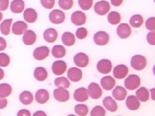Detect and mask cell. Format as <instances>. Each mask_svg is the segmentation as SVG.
Segmentation results:
<instances>
[{
	"label": "cell",
	"instance_id": "obj_16",
	"mask_svg": "<svg viewBox=\"0 0 155 116\" xmlns=\"http://www.w3.org/2000/svg\"><path fill=\"white\" fill-rule=\"evenodd\" d=\"M74 99L78 102H85L89 99V94L85 88H79L74 91Z\"/></svg>",
	"mask_w": 155,
	"mask_h": 116
},
{
	"label": "cell",
	"instance_id": "obj_23",
	"mask_svg": "<svg viewBox=\"0 0 155 116\" xmlns=\"http://www.w3.org/2000/svg\"><path fill=\"white\" fill-rule=\"evenodd\" d=\"M36 102L40 104H45L49 99V93L45 89L38 90L35 95Z\"/></svg>",
	"mask_w": 155,
	"mask_h": 116
},
{
	"label": "cell",
	"instance_id": "obj_11",
	"mask_svg": "<svg viewBox=\"0 0 155 116\" xmlns=\"http://www.w3.org/2000/svg\"><path fill=\"white\" fill-rule=\"evenodd\" d=\"M89 57L85 53L80 52L76 54L74 57V64L78 67L85 68L89 64Z\"/></svg>",
	"mask_w": 155,
	"mask_h": 116
},
{
	"label": "cell",
	"instance_id": "obj_7",
	"mask_svg": "<svg viewBox=\"0 0 155 116\" xmlns=\"http://www.w3.org/2000/svg\"><path fill=\"white\" fill-rule=\"evenodd\" d=\"M50 50L48 47L41 46L36 48L33 52V56L37 61H42L49 55Z\"/></svg>",
	"mask_w": 155,
	"mask_h": 116
},
{
	"label": "cell",
	"instance_id": "obj_26",
	"mask_svg": "<svg viewBox=\"0 0 155 116\" xmlns=\"http://www.w3.org/2000/svg\"><path fill=\"white\" fill-rule=\"evenodd\" d=\"M127 92L124 87L118 86L113 91V95L115 99L118 101H123L127 96Z\"/></svg>",
	"mask_w": 155,
	"mask_h": 116
},
{
	"label": "cell",
	"instance_id": "obj_35",
	"mask_svg": "<svg viewBox=\"0 0 155 116\" xmlns=\"http://www.w3.org/2000/svg\"><path fill=\"white\" fill-rule=\"evenodd\" d=\"M12 91V86L9 84H0V96L3 97V98H7L11 94Z\"/></svg>",
	"mask_w": 155,
	"mask_h": 116
},
{
	"label": "cell",
	"instance_id": "obj_48",
	"mask_svg": "<svg viewBox=\"0 0 155 116\" xmlns=\"http://www.w3.org/2000/svg\"><path fill=\"white\" fill-rule=\"evenodd\" d=\"M30 111L26 110V109H22L21 110H19L17 115L18 116H31Z\"/></svg>",
	"mask_w": 155,
	"mask_h": 116
},
{
	"label": "cell",
	"instance_id": "obj_38",
	"mask_svg": "<svg viewBox=\"0 0 155 116\" xmlns=\"http://www.w3.org/2000/svg\"><path fill=\"white\" fill-rule=\"evenodd\" d=\"M73 0H59L58 1V5L61 8L65 10H70L73 7Z\"/></svg>",
	"mask_w": 155,
	"mask_h": 116
},
{
	"label": "cell",
	"instance_id": "obj_30",
	"mask_svg": "<svg viewBox=\"0 0 155 116\" xmlns=\"http://www.w3.org/2000/svg\"><path fill=\"white\" fill-rule=\"evenodd\" d=\"M136 96L142 102H146L149 99V92L145 87H140L136 92Z\"/></svg>",
	"mask_w": 155,
	"mask_h": 116
},
{
	"label": "cell",
	"instance_id": "obj_20",
	"mask_svg": "<svg viewBox=\"0 0 155 116\" xmlns=\"http://www.w3.org/2000/svg\"><path fill=\"white\" fill-rule=\"evenodd\" d=\"M58 37V32L56 29L53 28H47V30H45V32H43V38H44V40L47 43H52L55 42L57 40Z\"/></svg>",
	"mask_w": 155,
	"mask_h": 116
},
{
	"label": "cell",
	"instance_id": "obj_43",
	"mask_svg": "<svg viewBox=\"0 0 155 116\" xmlns=\"http://www.w3.org/2000/svg\"><path fill=\"white\" fill-rule=\"evenodd\" d=\"M145 27L149 31L154 32L155 31V18L151 17L147 19L145 21Z\"/></svg>",
	"mask_w": 155,
	"mask_h": 116
},
{
	"label": "cell",
	"instance_id": "obj_49",
	"mask_svg": "<svg viewBox=\"0 0 155 116\" xmlns=\"http://www.w3.org/2000/svg\"><path fill=\"white\" fill-rule=\"evenodd\" d=\"M7 47V41L2 37H0V51H3Z\"/></svg>",
	"mask_w": 155,
	"mask_h": 116
},
{
	"label": "cell",
	"instance_id": "obj_4",
	"mask_svg": "<svg viewBox=\"0 0 155 116\" xmlns=\"http://www.w3.org/2000/svg\"><path fill=\"white\" fill-rule=\"evenodd\" d=\"M53 96L56 100L59 102H66L70 98V94L69 91L66 89L62 88V87H58L53 92Z\"/></svg>",
	"mask_w": 155,
	"mask_h": 116
},
{
	"label": "cell",
	"instance_id": "obj_34",
	"mask_svg": "<svg viewBox=\"0 0 155 116\" xmlns=\"http://www.w3.org/2000/svg\"><path fill=\"white\" fill-rule=\"evenodd\" d=\"M108 21L111 25H118L121 21V16L120 13L116 11H113L108 14Z\"/></svg>",
	"mask_w": 155,
	"mask_h": 116
},
{
	"label": "cell",
	"instance_id": "obj_36",
	"mask_svg": "<svg viewBox=\"0 0 155 116\" xmlns=\"http://www.w3.org/2000/svg\"><path fill=\"white\" fill-rule=\"evenodd\" d=\"M54 85L56 86H58V87H62V88H64V89H68L69 88L71 83L66 77H60L55 79Z\"/></svg>",
	"mask_w": 155,
	"mask_h": 116
},
{
	"label": "cell",
	"instance_id": "obj_44",
	"mask_svg": "<svg viewBox=\"0 0 155 116\" xmlns=\"http://www.w3.org/2000/svg\"><path fill=\"white\" fill-rule=\"evenodd\" d=\"M41 5L46 9H52L54 6L55 0H40Z\"/></svg>",
	"mask_w": 155,
	"mask_h": 116
},
{
	"label": "cell",
	"instance_id": "obj_14",
	"mask_svg": "<svg viewBox=\"0 0 155 116\" xmlns=\"http://www.w3.org/2000/svg\"><path fill=\"white\" fill-rule=\"evenodd\" d=\"M82 71L77 67H72L67 71V77L72 82H78L82 79Z\"/></svg>",
	"mask_w": 155,
	"mask_h": 116
},
{
	"label": "cell",
	"instance_id": "obj_18",
	"mask_svg": "<svg viewBox=\"0 0 155 116\" xmlns=\"http://www.w3.org/2000/svg\"><path fill=\"white\" fill-rule=\"evenodd\" d=\"M23 41L24 44L26 45H32L35 43L36 41V33L31 30H27L23 33Z\"/></svg>",
	"mask_w": 155,
	"mask_h": 116
},
{
	"label": "cell",
	"instance_id": "obj_24",
	"mask_svg": "<svg viewBox=\"0 0 155 116\" xmlns=\"http://www.w3.org/2000/svg\"><path fill=\"white\" fill-rule=\"evenodd\" d=\"M103 105L107 110L111 112H114L118 109V105L116 101L110 96L105 97L103 100Z\"/></svg>",
	"mask_w": 155,
	"mask_h": 116
},
{
	"label": "cell",
	"instance_id": "obj_6",
	"mask_svg": "<svg viewBox=\"0 0 155 116\" xmlns=\"http://www.w3.org/2000/svg\"><path fill=\"white\" fill-rule=\"evenodd\" d=\"M96 68L100 73L107 74L110 73L111 69H112V63L109 60H101L97 63Z\"/></svg>",
	"mask_w": 155,
	"mask_h": 116
},
{
	"label": "cell",
	"instance_id": "obj_29",
	"mask_svg": "<svg viewBox=\"0 0 155 116\" xmlns=\"http://www.w3.org/2000/svg\"><path fill=\"white\" fill-rule=\"evenodd\" d=\"M19 101L20 102L25 105H28L32 103L34 97L31 92L23 91L19 95Z\"/></svg>",
	"mask_w": 155,
	"mask_h": 116
},
{
	"label": "cell",
	"instance_id": "obj_19",
	"mask_svg": "<svg viewBox=\"0 0 155 116\" xmlns=\"http://www.w3.org/2000/svg\"><path fill=\"white\" fill-rule=\"evenodd\" d=\"M126 106L130 110H137L140 106V102L137 96L130 95L126 99Z\"/></svg>",
	"mask_w": 155,
	"mask_h": 116
},
{
	"label": "cell",
	"instance_id": "obj_27",
	"mask_svg": "<svg viewBox=\"0 0 155 116\" xmlns=\"http://www.w3.org/2000/svg\"><path fill=\"white\" fill-rule=\"evenodd\" d=\"M61 41L67 47H71L74 45L76 39L73 34L69 32H65L61 36Z\"/></svg>",
	"mask_w": 155,
	"mask_h": 116
},
{
	"label": "cell",
	"instance_id": "obj_12",
	"mask_svg": "<svg viewBox=\"0 0 155 116\" xmlns=\"http://www.w3.org/2000/svg\"><path fill=\"white\" fill-rule=\"evenodd\" d=\"M86 19L85 14L79 11L73 12L71 15V22L76 26L84 25L86 22Z\"/></svg>",
	"mask_w": 155,
	"mask_h": 116
},
{
	"label": "cell",
	"instance_id": "obj_13",
	"mask_svg": "<svg viewBox=\"0 0 155 116\" xmlns=\"http://www.w3.org/2000/svg\"><path fill=\"white\" fill-rule=\"evenodd\" d=\"M129 72L128 67L125 65H119L115 66L113 70V76L116 79H122L127 76Z\"/></svg>",
	"mask_w": 155,
	"mask_h": 116
},
{
	"label": "cell",
	"instance_id": "obj_21",
	"mask_svg": "<svg viewBox=\"0 0 155 116\" xmlns=\"http://www.w3.org/2000/svg\"><path fill=\"white\" fill-rule=\"evenodd\" d=\"M23 18L25 21L29 23H33L36 21L38 19V13L34 8H27L23 13Z\"/></svg>",
	"mask_w": 155,
	"mask_h": 116
},
{
	"label": "cell",
	"instance_id": "obj_10",
	"mask_svg": "<svg viewBox=\"0 0 155 116\" xmlns=\"http://www.w3.org/2000/svg\"><path fill=\"white\" fill-rule=\"evenodd\" d=\"M67 63L64 61H56L53 63L52 70L53 74L56 76H61L64 74L67 70Z\"/></svg>",
	"mask_w": 155,
	"mask_h": 116
},
{
	"label": "cell",
	"instance_id": "obj_37",
	"mask_svg": "<svg viewBox=\"0 0 155 116\" xmlns=\"http://www.w3.org/2000/svg\"><path fill=\"white\" fill-rule=\"evenodd\" d=\"M74 111L77 115L85 116L89 112V108L86 105L78 104L74 106Z\"/></svg>",
	"mask_w": 155,
	"mask_h": 116
},
{
	"label": "cell",
	"instance_id": "obj_2",
	"mask_svg": "<svg viewBox=\"0 0 155 116\" xmlns=\"http://www.w3.org/2000/svg\"><path fill=\"white\" fill-rule=\"evenodd\" d=\"M125 87L129 90L137 89L140 85V77L136 74L129 75L124 81Z\"/></svg>",
	"mask_w": 155,
	"mask_h": 116
},
{
	"label": "cell",
	"instance_id": "obj_39",
	"mask_svg": "<svg viewBox=\"0 0 155 116\" xmlns=\"http://www.w3.org/2000/svg\"><path fill=\"white\" fill-rule=\"evenodd\" d=\"M78 4L82 10L88 11L93 6V0H78Z\"/></svg>",
	"mask_w": 155,
	"mask_h": 116
},
{
	"label": "cell",
	"instance_id": "obj_1",
	"mask_svg": "<svg viewBox=\"0 0 155 116\" xmlns=\"http://www.w3.org/2000/svg\"><path fill=\"white\" fill-rule=\"evenodd\" d=\"M130 65L136 70H142L147 65L146 58L141 55L134 56L130 60Z\"/></svg>",
	"mask_w": 155,
	"mask_h": 116
},
{
	"label": "cell",
	"instance_id": "obj_53",
	"mask_svg": "<svg viewBox=\"0 0 155 116\" xmlns=\"http://www.w3.org/2000/svg\"><path fill=\"white\" fill-rule=\"evenodd\" d=\"M2 18H3V14L1 12H0V21H2Z\"/></svg>",
	"mask_w": 155,
	"mask_h": 116
},
{
	"label": "cell",
	"instance_id": "obj_3",
	"mask_svg": "<svg viewBox=\"0 0 155 116\" xmlns=\"http://www.w3.org/2000/svg\"><path fill=\"white\" fill-rule=\"evenodd\" d=\"M50 21L56 25H59L62 23H64L65 19V13L61 10L54 9L52 11L48 16Z\"/></svg>",
	"mask_w": 155,
	"mask_h": 116
},
{
	"label": "cell",
	"instance_id": "obj_5",
	"mask_svg": "<svg viewBox=\"0 0 155 116\" xmlns=\"http://www.w3.org/2000/svg\"><path fill=\"white\" fill-rule=\"evenodd\" d=\"M110 4L107 1H100L96 2L94 5V12L100 16H104L110 11Z\"/></svg>",
	"mask_w": 155,
	"mask_h": 116
},
{
	"label": "cell",
	"instance_id": "obj_17",
	"mask_svg": "<svg viewBox=\"0 0 155 116\" xmlns=\"http://www.w3.org/2000/svg\"><path fill=\"white\" fill-rule=\"evenodd\" d=\"M28 28L27 24L23 21H18L14 23L12 25V31L15 35H22Z\"/></svg>",
	"mask_w": 155,
	"mask_h": 116
},
{
	"label": "cell",
	"instance_id": "obj_8",
	"mask_svg": "<svg viewBox=\"0 0 155 116\" xmlns=\"http://www.w3.org/2000/svg\"><path fill=\"white\" fill-rule=\"evenodd\" d=\"M87 92L89 95L93 99H98L102 95V90L100 88V85L96 83H91L89 85Z\"/></svg>",
	"mask_w": 155,
	"mask_h": 116
},
{
	"label": "cell",
	"instance_id": "obj_42",
	"mask_svg": "<svg viewBox=\"0 0 155 116\" xmlns=\"http://www.w3.org/2000/svg\"><path fill=\"white\" fill-rule=\"evenodd\" d=\"M87 35H88V32L84 27L79 28L78 29H77L76 32V36L79 40H84L87 36Z\"/></svg>",
	"mask_w": 155,
	"mask_h": 116
},
{
	"label": "cell",
	"instance_id": "obj_41",
	"mask_svg": "<svg viewBox=\"0 0 155 116\" xmlns=\"http://www.w3.org/2000/svg\"><path fill=\"white\" fill-rule=\"evenodd\" d=\"M9 56L5 54V53H0V66L1 67H7L10 64Z\"/></svg>",
	"mask_w": 155,
	"mask_h": 116
},
{
	"label": "cell",
	"instance_id": "obj_45",
	"mask_svg": "<svg viewBox=\"0 0 155 116\" xmlns=\"http://www.w3.org/2000/svg\"><path fill=\"white\" fill-rule=\"evenodd\" d=\"M147 40L150 45H155V33L154 32H150L147 35Z\"/></svg>",
	"mask_w": 155,
	"mask_h": 116
},
{
	"label": "cell",
	"instance_id": "obj_47",
	"mask_svg": "<svg viewBox=\"0 0 155 116\" xmlns=\"http://www.w3.org/2000/svg\"><path fill=\"white\" fill-rule=\"evenodd\" d=\"M8 104V101L6 98L0 96V109H3L6 107Z\"/></svg>",
	"mask_w": 155,
	"mask_h": 116
},
{
	"label": "cell",
	"instance_id": "obj_52",
	"mask_svg": "<svg viewBox=\"0 0 155 116\" xmlns=\"http://www.w3.org/2000/svg\"><path fill=\"white\" fill-rule=\"evenodd\" d=\"M5 76V73H4V71L3 70V69H2L1 68H0V80H2L3 79Z\"/></svg>",
	"mask_w": 155,
	"mask_h": 116
},
{
	"label": "cell",
	"instance_id": "obj_51",
	"mask_svg": "<svg viewBox=\"0 0 155 116\" xmlns=\"http://www.w3.org/2000/svg\"><path fill=\"white\" fill-rule=\"evenodd\" d=\"M33 115L34 116H41V115H43V116H46L47 115V114L43 112V111H37V112H36L35 114H33Z\"/></svg>",
	"mask_w": 155,
	"mask_h": 116
},
{
	"label": "cell",
	"instance_id": "obj_15",
	"mask_svg": "<svg viewBox=\"0 0 155 116\" xmlns=\"http://www.w3.org/2000/svg\"><path fill=\"white\" fill-rule=\"evenodd\" d=\"M118 36L122 39H126L131 34V28L127 23H121L116 30Z\"/></svg>",
	"mask_w": 155,
	"mask_h": 116
},
{
	"label": "cell",
	"instance_id": "obj_32",
	"mask_svg": "<svg viewBox=\"0 0 155 116\" xmlns=\"http://www.w3.org/2000/svg\"><path fill=\"white\" fill-rule=\"evenodd\" d=\"M12 19H7L4 20L0 25V31L5 36H8L11 31V25L12 23Z\"/></svg>",
	"mask_w": 155,
	"mask_h": 116
},
{
	"label": "cell",
	"instance_id": "obj_46",
	"mask_svg": "<svg viewBox=\"0 0 155 116\" xmlns=\"http://www.w3.org/2000/svg\"><path fill=\"white\" fill-rule=\"evenodd\" d=\"M9 0H0V11H5L8 8Z\"/></svg>",
	"mask_w": 155,
	"mask_h": 116
},
{
	"label": "cell",
	"instance_id": "obj_25",
	"mask_svg": "<svg viewBox=\"0 0 155 116\" xmlns=\"http://www.w3.org/2000/svg\"><path fill=\"white\" fill-rule=\"evenodd\" d=\"M25 8V2L23 0H13L11 3V11L15 14L21 13Z\"/></svg>",
	"mask_w": 155,
	"mask_h": 116
},
{
	"label": "cell",
	"instance_id": "obj_50",
	"mask_svg": "<svg viewBox=\"0 0 155 116\" xmlns=\"http://www.w3.org/2000/svg\"><path fill=\"white\" fill-rule=\"evenodd\" d=\"M111 4L114 7H119L123 3V0H110Z\"/></svg>",
	"mask_w": 155,
	"mask_h": 116
},
{
	"label": "cell",
	"instance_id": "obj_22",
	"mask_svg": "<svg viewBox=\"0 0 155 116\" xmlns=\"http://www.w3.org/2000/svg\"><path fill=\"white\" fill-rule=\"evenodd\" d=\"M100 83L104 90H110L114 87L116 85V81L113 77H111L110 76H105L101 78L100 81Z\"/></svg>",
	"mask_w": 155,
	"mask_h": 116
},
{
	"label": "cell",
	"instance_id": "obj_31",
	"mask_svg": "<svg viewBox=\"0 0 155 116\" xmlns=\"http://www.w3.org/2000/svg\"><path fill=\"white\" fill-rule=\"evenodd\" d=\"M52 54L55 58H62L66 54V50L62 45H54L52 49Z\"/></svg>",
	"mask_w": 155,
	"mask_h": 116
},
{
	"label": "cell",
	"instance_id": "obj_40",
	"mask_svg": "<svg viewBox=\"0 0 155 116\" xmlns=\"http://www.w3.org/2000/svg\"><path fill=\"white\" fill-rule=\"evenodd\" d=\"M105 109L101 106H96L92 109L91 115V116H104L105 115Z\"/></svg>",
	"mask_w": 155,
	"mask_h": 116
},
{
	"label": "cell",
	"instance_id": "obj_28",
	"mask_svg": "<svg viewBox=\"0 0 155 116\" xmlns=\"http://www.w3.org/2000/svg\"><path fill=\"white\" fill-rule=\"evenodd\" d=\"M34 76L39 81H45L48 77L47 70L44 67H37L34 72Z\"/></svg>",
	"mask_w": 155,
	"mask_h": 116
},
{
	"label": "cell",
	"instance_id": "obj_33",
	"mask_svg": "<svg viewBox=\"0 0 155 116\" xmlns=\"http://www.w3.org/2000/svg\"><path fill=\"white\" fill-rule=\"evenodd\" d=\"M130 25L134 28H139L143 25V19L140 14H135L130 18L129 20Z\"/></svg>",
	"mask_w": 155,
	"mask_h": 116
},
{
	"label": "cell",
	"instance_id": "obj_9",
	"mask_svg": "<svg viewBox=\"0 0 155 116\" xmlns=\"http://www.w3.org/2000/svg\"><path fill=\"white\" fill-rule=\"evenodd\" d=\"M109 36L104 31H99L94 35V41L97 45L104 46L109 43Z\"/></svg>",
	"mask_w": 155,
	"mask_h": 116
}]
</instances>
